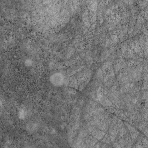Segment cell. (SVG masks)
Instances as JSON below:
<instances>
[{"mask_svg": "<svg viewBox=\"0 0 148 148\" xmlns=\"http://www.w3.org/2000/svg\"><path fill=\"white\" fill-rule=\"evenodd\" d=\"M49 80L50 83L54 86L60 87L64 83L65 77L60 72H55L50 76Z\"/></svg>", "mask_w": 148, "mask_h": 148, "instance_id": "1", "label": "cell"}]
</instances>
